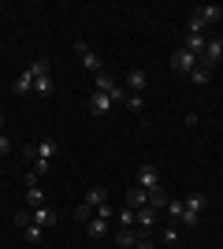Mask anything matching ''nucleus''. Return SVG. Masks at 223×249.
Here are the masks:
<instances>
[{"mask_svg": "<svg viewBox=\"0 0 223 249\" xmlns=\"http://www.w3.org/2000/svg\"><path fill=\"white\" fill-rule=\"evenodd\" d=\"M168 212H171V219H179L182 212H186V201H175V197H171L168 201Z\"/></svg>", "mask_w": 223, "mask_h": 249, "instance_id": "cd10ccee", "label": "nucleus"}, {"mask_svg": "<svg viewBox=\"0 0 223 249\" xmlns=\"http://www.w3.org/2000/svg\"><path fill=\"white\" fill-rule=\"evenodd\" d=\"M197 63H201V60H197L193 52H186V49H175V52H171V71H175V74H186V78H190Z\"/></svg>", "mask_w": 223, "mask_h": 249, "instance_id": "f257e3e1", "label": "nucleus"}, {"mask_svg": "<svg viewBox=\"0 0 223 249\" xmlns=\"http://www.w3.org/2000/svg\"><path fill=\"white\" fill-rule=\"evenodd\" d=\"M74 56L82 60V67H86V71L101 74V56H97V52L89 49V45H86V41H74Z\"/></svg>", "mask_w": 223, "mask_h": 249, "instance_id": "f03ea898", "label": "nucleus"}, {"mask_svg": "<svg viewBox=\"0 0 223 249\" xmlns=\"http://www.w3.org/2000/svg\"><path fill=\"white\" fill-rule=\"evenodd\" d=\"M127 86H130V93H141L149 86V74L145 71H127Z\"/></svg>", "mask_w": 223, "mask_h": 249, "instance_id": "f8f14e48", "label": "nucleus"}, {"mask_svg": "<svg viewBox=\"0 0 223 249\" xmlns=\"http://www.w3.org/2000/svg\"><path fill=\"white\" fill-rule=\"evenodd\" d=\"M134 242H138V234H134V231L130 227H119V234H116V246L123 249V246H134Z\"/></svg>", "mask_w": 223, "mask_h": 249, "instance_id": "4be33fe9", "label": "nucleus"}, {"mask_svg": "<svg viewBox=\"0 0 223 249\" xmlns=\"http://www.w3.org/2000/svg\"><path fill=\"white\" fill-rule=\"evenodd\" d=\"M26 205H30V208L45 205V190L41 186H26Z\"/></svg>", "mask_w": 223, "mask_h": 249, "instance_id": "6ab92c4d", "label": "nucleus"}, {"mask_svg": "<svg viewBox=\"0 0 223 249\" xmlns=\"http://www.w3.org/2000/svg\"><path fill=\"white\" fill-rule=\"evenodd\" d=\"M134 249H156V246H153V238H149V234H138V242H134Z\"/></svg>", "mask_w": 223, "mask_h": 249, "instance_id": "2f4dec72", "label": "nucleus"}, {"mask_svg": "<svg viewBox=\"0 0 223 249\" xmlns=\"http://www.w3.org/2000/svg\"><path fill=\"white\" fill-rule=\"evenodd\" d=\"M134 115H145V101H141V93H127V101H123Z\"/></svg>", "mask_w": 223, "mask_h": 249, "instance_id": "412c9836", "label": "nucleus"}, {"mask_svg": "<svg viewBox=\"0 0 223 249\" xmlns=\"http://www.w3.org/2000/svg\"><path fill=\"white\" fill-rule=\"evenodd\" d=\"M60 153V145L56 142H37V160H45V164H52V156Z\"/></svg>", "mask_w": 223, "mask_h": 249, "instance_id": "4468645a", "label": "nucleus"}, {"mask_svg": "<svg viewBox=\"0 0 223 249\" xmlns=\"http://www.w3.org/2000/svg\"><path fill=\"white\" fill-rule=\"evenodd\" d=\"M138 186H141V190H156V186H160L156 164H141V167H138Z\"/></svg>", "mask_w": 223, "mask_h": 249, "instance_id": "423d86ee", "label": "nucleus"}, {"mask_svg": "<svg viewBox=\"0 0 223 249\" xmlns=\"http://www.w3.org/2000/svg\"><path fill=\"white\" fill-rule=\"evenodd\" d=\"M164 242H168V246H179V242H182V234H179V227H175V223H171V227H164Z\"/></svg>", "mask_w": 223, "mask_h": 249, "instance_id": "393cba45", "label": "nucleus"}, {"mask_svg": "<svg viewBox=\"0 0 223 249\" xmlns=\"http://www.w3.org/2000/svg\"><path fill=\"white\" fill-rule=\"evenodd\" d=\"M220 60H223V37H208V45H205V52H201V67L212 71Z\"/></svg>", "mask_w": 223, "mask_h": 249, "instance_id": "7ed1b4c3", "label": "nucleus"}, {"mask_svg": "<svg viewBox=\"0 0 223 249\" xmlns=\"http://www.w3.org/2000/svg\"><path fill=\"white\" fill-rule=\"evenodd\" d=\"M156 216H160V212H156L153 205H145V208H138V212H134V223L141 227V234H149V231L156 227Z\"/></svg>", "mask_w": 223, "mask_h": 249, "instance_id": "0eeeda50", "label": "nucleus"}, {"mask_svg": "<svg viewBox=\"0 0 223 249\" xmlns=\"http://www.w3.org/2000/svg\"><path fill=\"white\" fill-rule=\"evenodd\" d=\"M97 216V208H89V205H86V201H82V205H78V208H74V219H78V223H89V219H93Z\"/></svg>", "mask_w": 223, "mask_h": 249, "instance_id": "5701e85b", "label": "nucleus"}, {"mask_svg": "<svg viewBox=\"0 0 223 249\" xmlns=\"http://www.w3.org/2000/svg\"><path fill=\"white\" fill-rule=\"evenodd\" d=\"M193 11H197V19H201L205 26H212V22L223 19V8H220V4H201V8H193Z\"/></svg>", "mask_w": 223, "mask_h": 249, "instance_id": "1a4fd4ad", "label": "nucleus"}, {"mask_svg": "<svg viewBox=\"0 0 223 249\" xmlns=\"http://www.w3.org/2000/svg\"><path fill=\"white\" fill-rule=\"evenodd\" d=\"M0 130H4V115H0Z\"/></svg>", "mask_w": 223, "mask_h": 249, "instance_id": "f704fd0d", "label": "nucleus"}, {"mask_svg": "<svg viewBox=\"0 0 223 249\" xmlns=\"http://www.w3.org/2000/svg\"><path fill=\"white\" fill-rule=\"evenodd\" d=\"M190 82H193V86H208V82H212V71L197 63V67H193V74H190Z\"/></svg>", "mask_w": 223, "mask_h": 249, "instance_id": "a211bd4d", "label": "nucleus"}, {"mask_svg": "<svg viewBox=\"0 0 223 249\" xmlns=\"http://www.w3.org/2000/svg\"><path fill=\"white\" fill-rule=\"evenodd\" d=\"M22 160H37V145H26V149H22Z\"/></svg>", "mask_w": 223, "mask_h": 249, "instance_id": "473e14b6", "label": "nucleus"}, {"mask_svg": "<svg viewBox=\"0 0 223 249\" xmlns=\"http://www.w3.org/2000/svg\"><path fill=\"white\" fill-rule=\"evenodd\" d=\"M179 223H182V227H197V223H201V216L186 208V212H182V216H179Z\"/></svg>", "mask_w": 223, "mask_h": 249, "instance_id": "a878e982", "label": "nucleus"}, {"mask_svg": "<svg viewBox=\"0 0 223 249\" xmlns=\"http://www.w3.org/2000/svg\"><path fill=\"white\" fill-rule=\"evenodd\" d=\"M205 45H208V37H205V34H186V41H182V49H186V52H193V56L201 60Z\"/></svg>", "mask_w": 223, "mask_h": 249, "instance_id": "9d476101", "label": "nucleus"}, {"mask_svg": "<svg viewBox=\"0 0 223 249\" xmlns=\"http://www.w3.org/2000/svg\"><path fill=\"white\" fill-rule=\"evenodd\" d=\"M11 89H15V93H19V97H26V93H30V89H34V71H30V67L22 71V78H19V82H15V86H11Z\"/></svg>", "mask_w": 223, "mask_h": 249, "instance_id": "ddd939ff", "label": "nucleus"}, {"mask_svg": "<svg viewBox=\"0 0 223 249\" xmlns=\"http://www.w3.org/2000/svg\"><path fill=\"white\" fill-rule=\"evenodd\" d=\"M15 227H30V208H19V212H15Z\"/></svg>", "mask_w": 223, "mask_h": 249, "instance_id": "c85d7f7f", "label": "nucleus"}, {"mask_svg": "<svg viewBox=\"0 0 223 249\" xmlns=\"http://www.w3.org/2000/svg\"><path fill=\"white\" fill-rule=\"evenodd\" d=\"M22 186H41V175H37V171H26V175H22Z\"/></svg>", "mask_w": 223, "mask_h": 249, "instance_id": "c756f323", "label": "nucleus"}, {"mask_svg": "<svg viewBox=\"0 0 223 249\" xmlns=\"http://www.w3.org/2000/svg\"><path fill=\"white\" fill-rule=\"evenodd\" d=\"M41 234H45V231L37 227V223H30V227H22V238H26V242H41Z\"/></svg>", "mask_w": 223, "mask_h": 249, "instance_id": "b1692460", "label": "nucleus"}, {"mask_svg": "<svg viewBox=\"0 0 223 249\" xmlns=\"http://www.w3.org/2000/svg\"><path fill=\"white\" fill-rule=\"evenodd\" d=\"M168 190H164V186H156V190H149V205H153V208H156V212H160V208H168Z\"/></svg>", "mask_w": 223, "mask_h": 249, "instance_id": "2eb2a0df", "label": "nucleus"}, {"mask_svg": "<svg viewBox=\"0 0 223 249\" xmlns=\"http://www.w3.org/2000/svg\"><path fill=\"white\" fill-rule=\"evenodd\" d=\"M56 208H49V205H37V208H30V223H37V227H56Z\"/></svg>", "mask_w": 223, "mask_h": 249, "instance_id": "20e7f679", "label": "nucleus"}, {"mask_svg": "<svg viewBox=\"0 0 223 249\" xmlns=\"http://www.w3.org/2000/svg\"><path fill=\"white\" fill-rule=\"evenodd\" d=\"M8 153H11V142H8L4 134H0V156H8Z\"/></svg>", "mask_w": 223, "mask_h": 249, "instance_id": "72a5a7b5", "label": "nucleus"}, {"mask_svg": "<svg viewBox=\"0 0 223 249\" xmlns=\"http://www.w3.org/2000/svg\"><path fill=\"white\" fill-rule=\"evenodd\" d=\"M104 201H108V190H104V186H89V194H86V205L97 208V205H104Z\"/></svg>", "mask_w": 223, "mask_h": 249, "instance_id": "dca6fc26", "label": "nucleus"}, {"mask_svg": "<svg viewBox=\"0 0 223 249\" xmlns=\"http://www.w3.org/2000/svg\"><path fill=\"white\" fill-rule=\"evenodd\" d=\"M97 216H101V219H116V212H112V205L104 201V205H97Z\"/></svg>", "mask_w": 223, "mask_h": 249, "instance_id": "7c9ffc66", "label": "nucleus"}, {"mask_svg": "<svg viewBox=\"0 0 223 249\" xmlns=\"http://www.w3.org/2000/svg\"><path fill=\"white\" fill-rule=\"evenodd\" d=\"M116 219H119V227H134V212H130V208H119Z\"/></svg>", "mask_w": 223, "mask_h": 249, "instance_id": "bb28decb", "label": "nucleus"}, {"mask_svg": "<svg viewBox=\"0 0 223 249\" xmlns=\"http://www.w3.org/2000/svg\"><path fill=\"white\" fill-rule=\"evenodd\" d=\"M186 208H190V212H197V216H201L205 208H208V197H205V194H190V197H186Z\"/></svg>", "mask_w": 223, "mask_h": 249, "instance_id": "f3484780", "label": "nucleus"}, {"mask_svg": "<svg viewBox=\"0 0 223 249\" xmlns=\"http://www.w3.org/2000/svg\"><path fill=\"white\" fill-rule=\"evenodd\" d=\"M145 205H149V190H141V186L127 190V201H123V208H130V212H138V208H145Z\"/></svg>", "mask_w": 223, "mask_h": 249, "instance_id": "6e6552de", "label": "nucleus"}, {"mask_svg": "<svg viewBox=\"0 0 223 249\" xmlns=\"http://www.w3.org/2000/svg\"><path fill=\"white\" fill-rule=\"evenodd\" d=\"M86 104H89V115H108V112H112V104H116V101H112V97H108V93H101V89H93V93H89V101H86Z\"/></svg>", "mask_w": 223, "mask_h": 249, "instance_id": "39448f33", "label": "nucleus"}, {"mask_svg": "<svg viewBox=\"0 0 223 249\" xmlns=\"http://www.w3.org/2000/svg\"><path fill=\"white\" fill-rule=\"evenodd\" d=\"M34 89L41 97H52V78H49V74H37V78H34Z\"/></svg>", "mask_w": 223, "mask_h": 249, "instance_id": "aec40b11", "label": "nucleus"}, {"mask_svg": "<svg viewBox=\"0 0 223 249\" xmlns=\"http://www.w3.org/2000/svg\"><path fill=\"white\" fill-rule=\"evenodd\" d=\"M86 231H89V238H93V242H101V238H104V234H108V219L93 216V219H89V223H86Z\"/></svg>", "mask_w": 223, "mask_h": 249, "instance_id": "9b49d317", "label": "nucleus"}]
</instances>
